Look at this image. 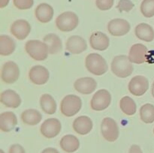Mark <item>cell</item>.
<instances>
[{
    "label": "cell",
    "instance_id": "cell-11",
    "mask_svg": "<svg viewBox=\"0 0 154 153\" xmlns=\"http://www.w3.org/2000/svg\"><path fill=\"white\" fill-rule=\"evenodd\" d=\"M131 26L127 20L123 19H114L108 24V31L111 35L123 36L127 34L130 30Z\"/></svg>",
    "mask_w": 154,
    "mask_h": 153
},
{
    "label": "cell",
    "instance_id": "cell-18",
    "mask_svg": "<svg viewBox=\"0 0 154 153\" xmlns=\"http://www.w3.org/2000/svg\"><path fill=\"white\" fill-rule=\"evenodd\" d=\"M73 129L77 134L86 135L93 129V122L87 116H81L75 118L73 122Z\"/></svg>",
    "mask_w": 154,
    "mask_h": 153
},
{
    "label": "cell",
    "instance_id": "cell-40",
    "mask_svg": "<svg viewBox=\"0 0 154 153\" xmlns=\"http://www.w3.org/2000/svg\"><path fill=\"white\" fill-rule=\"evenodd\" d=\"M153 133H154V128H153Z\"/></svg>",
    "mask_w": 154,
    "mask_h": 153
},
{
    "label": "cell",
    "instance_id": "cell-26",
    "mask_svg": "<svg viewBox=\"0 0 154 153\" xmlns=\"http://www.w3.org/2000/svg\"><path fill=\"white\" fill-rule=\"evenodd\" d=\"M40 106L42 110L49 115L55 113L57 110V103L49 94H44L41 96Z\"/></svg>",
    "mask_w": 154,
    "mask_h": 153
},
{
    "label": "cell",
    "instance_id": "cell-24",
    "mask_svg": "<svg viewBox=\"0 0 154 153\" xmlns=\"http://www.w3.org/2000/svg\"><path fill=\"white\" fill-rule=\"evenodd\" d=\"M44 42L47 45L50 54H57L62 50L63 44L61 39L55 34H48L44 38Z\"/></svg>",
    "mask_w": 154,
    "mask_h": 153
},
{
    "label": "cell",
    "instance_id": "cell-12",
    "mask_svg": "<svg viewBox=\"0 0 154 153\" xmlns=\"http://www.w3.org/2000/svg\"><path fill=\"white\" fill-rule=\"evenodd\" d=\"M50 74L48 69L42 65L33 66L29 72L30 81L36 85H44L49 80Z\"/></svg>",
    "mask_w": 154,
    "mask_h": 153
},
{
    "label": "cell",
    "instance_id": "cell-23",
    "mask_svg": "<svg viewBox=\"0 0 154 153\" xmlns=\"http://www.w3.org/2000/svg\"><path fill=\"white\" fill-rule=\"evenodd\" d=\"M135 33L136 37L141 40L151 42L154 39V30L149 24L140 23L135 27Z\"/></svg>",
    "mask_w": 154,
    "mask_h": 153
},
{
    "label": "cell",
    "instance_id": "cell-13",
    "mask_svg": "<svg viewBox=\"0 0 154 153\" xmlns=\"http://www.w3.org/2000/svg\"><path fill=\"white\" fill-rule=\"evenodd\" d=\"M148 50L142 44H135L130 48L129 58L132 63L142 64L147 61Z\"/></svg>",
    "mask_w": 154,
    "mask_h": 153
},
{
    "label": "cell",
    "instance_id": "cell-21",
    "mask_svg": "<svg viewBox=\"0 0 154 153\" xmlns=\"http://www.w3.org/2000/svg\"><path fill=\"white\" fill-rule=\"evenodd\" d=\"M17 124V116L14 112H4L0 116V129L3 132H9L13 130Z\"/></svg>",
    "mask_w": 154,
    "mask_h": 153
},
{
    "label": "cell",
    "instance_id": "cell-14",
    "mask_svg": "<svg viewBox=\"0 0 154 153\" xmlns=\"http://www.w3.org/2000/svg\"><path fill=\"white\" fill-rule=\"evenodd\" d=\"M10 32L18 40H24L31 32V26L25 20H17L11 26Z\"/></svg>",
    "mask_w": 154,
    "mask_h": 153
},
{
    "label": "cell",
    "instance_id": "cell-6",
    "mask_svg": "<svg viewBox=\"0 0 154 153\" xmlns=\"http://www.w3.org/2000/svg\"><path fill=\"white\" fill-rule=\"evenodd\" d=\"M101 132L103 137L108 142H114L119 137V128L113 118L106 117L101 124Z\"/></svg>",
    "mask_w": 154,
    "mask_h": 153
},
{
    "label": "cell",
    "instance_id": "cell-3",
    "mask_svg": "<svg viewBox=\"0 0 154 153\" xmlns=\"http://www.w3.org/2000/svg\"><path fill=\"white\" fill-rule=\"evenodd\" d=\"M26 52L36 61H44L48 58V49L45 42L38 40H30L25 44Z\"/></svg>",
    "mask_w": 154,
    "mask_h": 153
},
{
    "label": "cell",
    "instance_id": "cell-38",
    "mask_svg": "<svg viewBox=\"0 0 154 153\" xmlns=\"http://www.w3.org/2000/svg\"><path fill=\"white\" fill-rule=\"evenodd\" d=\"M152 94H153V97L154 98V81L153 82V86H152Z\"/></svg>",
    "mask_w": 154,
    "mask_h": 153
},
{
    "label": "cell",
    "instance_id": "cell-19",
    "mask_svg": "<svg viewBox=\"0 0 154 153\" xmlns=\"http://www.w3.org/2000/svg\"><path fill=\"white\" fill-rule=\"evenodd\" d=\"M54 8L51 5L47 3H42L36 7L35 10V15L39 22L47 23L53 19Z\"/></svg>",
    "mask_w": 154,
    "mask_h": 153
},
{
    "label": "cell",
    "instance_id": "cell-28",
    "mask_svg": "<svg viewBox=\"0 0 154 153\" xmlns=\"http://www.w3.org/2000/svg\"><path fill=\"white\" fill-rule=\"evenodd\" d=\"M120 106L121 110L127 116H132L136 112V104L133 99L129 96L122 98L120 101Z\"/></svg>",
    "mask_w": 154,
    "mask_h": 153
},
{
    "label": "cell",
    "instance_id": "cell-33",
    "mask_svg": "<svg viewBox=\"0 0 154 153\" xmlns=\"http://www.w3.org/2000/svg\"><path fill=\"white\" fill-rule=\"evenodd\" d=\"M114 0H96V5L99 10H108L114 5Z\"/></svg>",
    "mask_w": 154,
    "mask_h": 153
},
{
    "label": "cell",
    "instance_id": "cell-2",
    "mask_svg": "<svg viewBox=\"0 0 154 153\" xmlns=\"http://www.w3.org/2000/svg\"><path fill=\"white\" fill-rule=\"evenodd\" d=\"M86 68L93 74L101 76L108 70L107 62L101 55L98 53H90L86 57Z\"/></svg>",
    "mask_w": 154,
    "mask_h": 153
},
{
    "label": "cell",
    "instance_id": "cell-9",
    "mask_svg": "<svg viewBox=\"0 0 154 153\" xmlns=\"http://www.w3.org/2000/svg\"><path fill=\"white\" fill-rule=\"evenodd\" d=\"M62 125L60 122L56 118H51L45 120L41 125V134L45 137L51 139L57 136L60 133Z\"/></svg>",
    "mask_w": 154,
    "mask_h": 153
},
{
    "label": "cell",
    "instance_id": "cell-20",
    "mask_svg": "<svg viewBox=\"0 0 154 153\" xmlns=\"http://www.w3.org/2000/svg\"><path fill=\"white\" fill-rule=\"evenodd\" d=\"M0 100L2 104L10 108H17L21 104V98L19 94L11 89L2 92Z\"/></svg>",
    "mask_w": 154,
    "mask_h": 153
},
{
    "label": "cell",
    "instance_id": "cell-22",
    "mask_svg": "<svg viewBox=\"0 0 154 153\" xmlns=\"http://www.w3.org/2000/svg\"><path fill=\"white\" fill-rule=\"evenodd\" d=\"M60 147L64 152L67 153H72L76 152L80 147L79 140L72 134L65 135L62 137L60 142Z\"/></svg>",
    "mask_w": 154,
    "mask_h": 153
},
{
    "label": "cell",
    "instance_id": "cell-1",
    "mask_svg": "<svg viewBox=\"0 0 154 153\" xmlns=\"http://www.w3.org/2000/svg\"><path fill=\"white\" fill-rule=\"evenodd\" d=\"M133 70V65L129 60V56L120 55L117 56L113 58L111 62V70L118 77H127L132 74Z\"/></svg>",
    "mask_w": 154,
    "mask_h": 153
},
{
    "label": "cell",
    "instance_id": "cell-32",
    "mask_svg": "<svg viewBox=\"0 0 154 153\" xmlns=\"http://www.w3.org/2000/svg\"><path fill=\"white\" fill-rule=\"evenodd\" d=\"M135 7V4L130 0H120L117 5V8L120 12H129Z\"/></svg>",
    "mask_w": 154,
    "mask_h": 153
},
{
    "label": "cell",
    "instance_id": "cell-29",
    "mask_svg": "<svg viewBox=\"0 0 154 153\" xmlns=\"http://www.w3.org/2000/svg\"><path fill=\"white\" fill-rule=\"evenodd\" d=\"M140 116L142 122L150 124L154 122V106L151 104H145L140 109Z\"/></svg>",
    "mask_w": 154,
    "mask_h": 153
},
{
    "label": "cell",
    "instance_id": "cell-39",
    "mask_svg": "<svg viewBox=\"0 0 154 153\" xmlns=\"http://www.w3.org/2000/svg\"><path fill=\"white\" fill-rule=\"evenodd\" d=\"M0 153H5L3 150H0Z\"/></svg>",
    "mask_w": 154,
    "mask_h": 153
},
{
    "label": "cell",
    "instance_id": "cell-27",
    "mask_svg": "<svg viewBox=\"0 0 154 153\" xmlns=\"http://www.w3.org/2000/svg\"><path fill=\"white\" fill-rule=\"evenodd\" d=\"M16 44L13 39L8 35L0 36V54L2 56H9L14 51Z\"/></svg>",
    "mask_w": 154,
    "mask_h": 153
},
{
    "label": "cell",
    "instance_id": "cell-31",
    "mask_svg": "<svg viewBox=\"0 0 154 153\" xmlns=\"http://www.w3.org/2000/svg\"><path fill=\"white\" fill-rule=\"evenodd\" d=\"M14 5L19 10H28L34 4V0H13Z\"/></svg>",
    "mask_w": 154,
    "mask_h": 153
},
{
    "label": "cell",
    "instance_id": "cell-37",
    "mask_svg": "<svg viewBox=\"0 0 154 153\" xmlns=\"http://www.w3.org/2000/svg\"><path fill=\"white\" fill-rule=\"evenodd\" d=\"M9 1L10 0H0V8H3L6 7L8 4Z\"/></svg>",
    "mask_w": 154,
    "mask_h": 153
},
{
    "label": "cell",
    "instance_id": "cell-8",
    "mask_svg": "<svg viewBox=\"0 0 154 153\" xmlns=\"http://www.w3.org/2000/svg\"><path fill=\"white\" fill-rule=\"evenodd\" d=\"M20 76V69L17 64L12 61L4 63L2 68V80L6 84H12L16 82Z\"/></svg>",
    "mask_w": 154,
    "mask_h": 153
},
{
    "label": "cell",
    "instance_id": "cell-34",
    "mask_svg": "<svg viewBox=\"0 0 154 153\" xmlns=\"http://www.w3.org/2000/svg\"><path fill=\"white\" fill-rule=\"evenodd\" d=\"M9 153H26L23 147L20 144H14L9 148Z\"/></svg>",
    "mask_w": 154,
    "mask_h": 153
},
{
    "label": "cell",
    "instance_id": "cell-25",
    "mask_svg": "<svg viewBox=\"0 0 154 153\" xmlns=\"http://www.w3.org/2000/svg\"><path fill=\"white\" fill-rule=\"evenodd\" d=\"M42 116L39 111L34 109H29L23 111L21 114V120L28 125H36L42 121Z\"/></svg>",
    "mask_w": 154,
    "mask_h": 153
},
{
    "label": "cell",
    "instance_id": "cell-36",
    "mask_svg": "<svg viewBox=\"0 0 154 153\" xmlns=\"http://www.w3.org/2000/svg\"><path fill=\"white\" fill-rule=\"evenodd\" d=\"M42 153H60L58 150L54 148H47L42 152Z\"/></svg>",
    "mask_w": 154,
    "mask_h": 153
},
{
    "label": "cell",
    "instance_id": "cell-4",
    "mask_svg": "<svg viewBox=\"0 0 154 153\" xmlns=\"http://www.w3.org/2000/svg\"><path fill=\"white\" fill-rule=\"evenodd\" d=\"M82 106L81 98L75 94H69L63 98L60 104V110L67 117L76 115Z\"/></svg>",
    "mask_w": 154,
    "mask_h": 153
},
{
    "label": "cell",
    "instance_id": "cell-10",
    "mask_svg": "<svg viewBox=\"0 0 154 153\" xmlns=\"http://www.w3.org/2000/svg\"><path fill=\"white\" fill-rule=\"evenodd\" d=\"M149 88L148 80L144 76H134L129 83V90L135 96H142Z\"/></svg>",
    "mask_w": 154,
    "mask_h": 153
},
{
    "label": "cell",
    "instance_id": "cell-17",
    "mask_svg": "<svg viewBox=\"0 0 154 153\" xmlns=\"http://www.w3.org/2000/svg\"><path fill=\"white\" fill-rule=\"evenodd\" d=\"M90 44L96 50L103 51L108 48L110 40L108 36L102 32H95L90 38Z\"/></svg>",
    "mask_w": 154,
    "mask_h": 153
},
{
    "label": "cell",
    "instance_id": "cell-35",
    "mask_svg": "<svg viewBox=\"0 0 154 153\" xmlns=\"http://www.w3.org/2000/svg\"><path fill=\"white\" fill-rule=\"evenodd\" d=\"M129 153H143L141 147L138 145H132L129 148Z\"/></svg>",
    "mask_w": 154,
    "mask_h": 153
},
{
    "label": "cell",
    "instance_id": "cell-16",
    "mask_svg": "<svg viewBox=\"0 0 154 153\" xmlns=\"http://www.w3.org/2000/svg\"><path fill=\"white\" fill-rule=\"evenodd\" d=\"M87 48V42L81 36H71L66 41V49L72 54L81 53L84 51H85Z\"/></svg>",
    "mask_w": 154,
    "mask_h": 153
},
{
    "label": "cell",
    "instance_id": "cell-15",
    "mask_svg": "<svg viewBox=\"0 0 154 153\" xmlns=\"http://www.w3.org/2000/svg\"><path fill=\"white\" fill-rule=\"evenodd\" d=\"M75 90L84 94L93 93L97 87V82L92 77H81L77 80L74 83Z\"/></svg>",
    "mask_w": 154,
    "mask_h": 153
},
{
    "label": "cell",
    "instance_id": "cell-5",
    "mask_svg": "<svg viewBox=\"0 0 154 153\" xmlns=\"http://www.w3.org/2000/svg\"><path fill=\"white\" fill-rule=\"evenodd\" d=\"M79 24L78 15L72 11L60 14L56 19V26L62 32H71L77 28Z\"/></svg>",
    "mask_w": 154,
    "mask_h": 153
},
{
    "label": "cell",
    "instance_id": "cell-30",
    "mask_svg": "<svg viewBox=\"0 0 154 153\" xmlns=\"http://www.w3.org/2000/svg\"><path fill=\"white\" fill-rule=\"evenodd\" d=\"M141 12L147 18L154 16V0H143L141 4Z\"/></svg>",
    "mask_w": 154,
    "mask_h": 153
},
{
    "label": "cell",
    "instance_id": "cell-7",
    "mask_svg": "<svg viewBox=\"0 0 154 153\" xmlns=\"http://www.w3.org/2000/svg\"><path fill=\"white\" fill-rule=\"evenodd\" d=\"M111 101V95L106 89H100L96 92L91 100V108L93 110L102 111L109 106Z\"/></svg>",
    "mask_w": 154,
    "mask_h": 153
}]
</instances>
